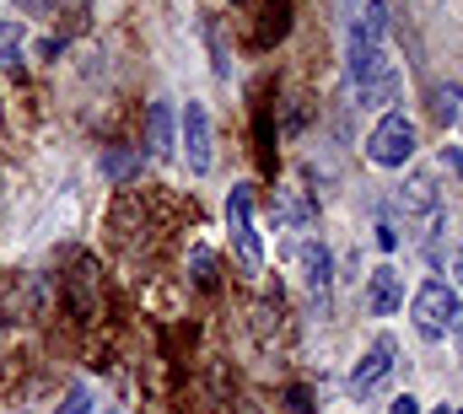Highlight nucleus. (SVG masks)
I'll list each match as a JSON object with an SVG mask.
<instances>
[{"mask_svg": "<svg viewBox=\"0 0 463 414\" xmlns=\"http://www.w3.org/2000/svg\"><path fill=\"white\" fill-rule=\"evenodd\" d=\"M135 167H140V162H135V151H109V156H103V173L118 178V183H124V178H135Z\"/></svg>", "mask_w": 463, "mask_h": 414, "instance_id": "nucleus-14", "label": "nucleus"}, {"mask_svg": "<svg viewBox=\"0 0 463 414\" xmlns=\"http://www.w3.org/2000/svg\"><path fill=\"white\" fill-rule=\"evenodd\" d=\"M109 414H124V409H118V404H114V409H109Z\"/></svg>", "mask_w": 463, "mask_h": 414, "instance_id": "nucleus-20", "label": "nucleus"}, {"mask_svg": "<svg viewBox=\"0 0 463 414\" xmlns=\"http://www.w3.org/2000/svg\"><path fill=\"white\" fill-rule=\"evenodd\" d=\"M227 226H232V242H237L242 269H248V275H259V269H264V237H259V221H253V189H248V183H232Z\"/></svg>", "mask_w": 463, "mask_h": 414, "instance_id": "nucleus-4", "label": "nucleus"}, {"mask_svg": "<svg viewBox=\"0 0 463 414\" xmlns=\"http://www.w3.org/2000/svg\"><path fill=\"white\" fill-rule=\"evenodd\" d=\"M280 221H286L291 231H307V226L318 221V210L307 205V194H302V189H280Z\"/></svg>", "mask_w": 463, "mask_h": 414, "instance_id": "nucleus-11", "label": "nucleus"}, {"mask_svg": "<svg viewBox=\"0 0 463 414\" xmlns=\"http://www.w3.org/2000/svg\"><path fill=\"white\" fill-rule=\"evenodd\" d=\"M453 275H458V286H463V231H458V248H453Z\"/></svg>", "mask_w": 463, "mask_h": 414, "instance_id": "nucleus-16", "label": "nucleus"}, {"mask_svg": "<svg viewBox=\"0 0 463 414\" xmlns=\"http://www.w3.org/2000/svg\"><path fill=\"white\" fill-rule=\"evenodd\" d=\"M297 269H302V286H307L318 302H329V286H335V253H329L324 242H302V248H297Z\"/></svg>", "mask_w": 463, "mask_h": 414, "instance_id": "nucleus-8", "label": "nucleus"}, {"mask_svg": "<svg viewBox=\"0 0 463 414\" xmlns=\"http://www.w3.org/2000/svg\"><path fill=\"white\" fill-rule=\"evenodd\" d=\"M388 414H420V399L415 393H404V399H393V409Z\"/></svg>", "mask_w": 463, "mask_h": 414, "instance_id": "nucleus-15", "label": "nucleus"}, {"mask_svg": "<svg viewBox=\"0 0 463 414\" xmlns=\"http://www.w3.org/2000/svg\"><path fill=\"white\" fill-rule=\"evenodd\" d=\"M453 334H458V350H463V317H458V328H453Z\"/></svg>", "mask_w": 463, "mask_h": 414, "instance_id": "nucleus-19", "label": "nucleus"}, {"mask_svg": "<svg viewBox=\"0 0 463 414\" xmlns=\"http://www.w3.org/2000/svg\"><path fill=\"white\" fill-rule=\"evenodd\" d=\"M410 317H415V334L437 344V339H448V334L458 328L463 302L448 280H426V286L415 291V302H410Z\"/></svg>", "mask_w": 463, "mask_h": 414, "instance_id": "nucleus-2", "label": "nucleus"}, {"mask_svg": "<svg viewBox=\"0 0 463 414\" xmlns=\"http://www.w3.org/2000/svg\"><path fill=\"white\" fill-rule=\"evenodd\" d=\"M146 140H151V156H173V146H178V135H173V108L167 103H151L146 113Z\"/></svg>", "mask_w": 463, "mask_h": 414, "instance_id": "nucleus-10", "label": "nucleus"}, {"mask_svg": "<svg viewBox=\"0 0 463 414\" xmlns=\"http://www.w3.org/2000/svg\"><path fill=\"white\" fill-rule=\"evenodd\" d=\"M178 146H184V156H189V173H194V178H205V173L216 167L211 113H205V103H189L184 113H178Z\"/></svg>", "mask_w": 463, "mask_h": 414, "instance_id": "nucleus-5", "label": "nucleus"}, {"mask_svg": "<svg viewBox=\"0 0 463 414\" xmlns=\"http://www.w3.org/2000/svg\"><path fill=\"white\" fill-rule=\"evenodd\" d=\"M393 355H399L393 334H377V339L366 344V355L355 361V372H350V393H355V399H372V393L393 377Z\"/></svg>", "mask_w": 463, "mask_h": 414, "instance_id": "nucleus-6", "label": "nucleus"}, {"mask_svg": "<svg viewBox=\"0 0 463 414\" xmlns=\"http://www.w3.org/2000/svg\"><path fill=\"white\" fill-rule=\"evenodd\" d=\"M16 5H22V11H43L49 0H16Z\"/></svg>", "mask_w": 463, "mask_h": 414, "instance_id": "nucleus-17", "label": "nucleus"}, {"mask_svg": "<svg viewBox=\"0 0 463 414\" xmlns=\"http://www.w3.org/2000/svg\"><path fill=\"white\" fill-rule=\"evenodd\" d=\"M54 414H92V388H87V382H71V388H65V404Z\"/></svg>", "mask_w": 463, "mask_h": 414, "instance_id": "nucleus-13", "label": "nucleus"}, {"mask_svg": "<svg viewBox=\"0 0 463 414\" xmlns=\"http://www.w3.org/2000/svg\"><path fill=\"white\" fill-rule=\"evenodd\" d=\"M388 33H393V5L388 0H361L345 38V71L361 108L399 103V65L388 54Z\"/></svg>", "mask_w": 463, "mask_h": 414, "instance_id": "nucleus-1", "label": "nucleus"}, {"mask_svg": "<svg viewBox=\"0 0 463 414\" xmlns=\"http://www.w3.org/2000/svg\"><path fill=\"white\" fill-rule=\"evenodd\" d=\"M0 65L5 71H22L27 65V43H22V27L11 16H0Z\"/></svg>", "mask_w": 463, "mask_h": 414, "instance_id": "nucleus-12", "label": "nucleus"}, {"mask_svg": "<svg viewBox=\"0 0 463 414\" xmlns=\"http://www.w3.org/2000/svg\"><path fill=\"white\" fill-rule=\"evenodd\" d=\"M431 414H463L458 404H442V409H431Z\"/></svg>", "mask_w": 463, "mask_h": 414, "instance_id": "nucleus-18", "label": "nucleus"}, {"mask_svg": "<svg viewBox=\"0 0 463 414\" xmlns=\"http://www.w3.org/2000/svg\"><path fill=\"white\" fill-rule=\"evenodd\" d=\"M399 205L404 215H442V200H437V183H431V173H410L404 178V189H399Z\"/></svg>", "mask_w": 463, "mask_h": 414, "instance_id": "nucleus-9", "label": "nucleus"}, {"mask_svg": "<svg viewBox=\"0 0 463 414\" xmlns=\"http://www.w3.org/2000/svg\"><path fill=\"white\" fill-rule=\"evenodd\" d=\"M366 312L372 317H393V312L404 307V275L393 269V264H377L372 275H366Z\"/></svg>", "mask_w": 463, "mask_h": 414, "instance_id": "nucleus-7", "label": "nucleus"}, {"mask_svg": "<svg viewBox=\"0 0 463 414\" xmlns=\"http://www.w3.org/2000/svg\"><path fill=\"white\" fill-rule=\"evenodd\" d=\"M415 118H404L399 108H388L377 124H372V135H366V162L372 167H388V173H399L410 156H415Z\"/></svg>", "mask_w": 463, "mask_h": 414, "instance_id": "nucleus-3", "label": "nucleus"}]
</instances>
